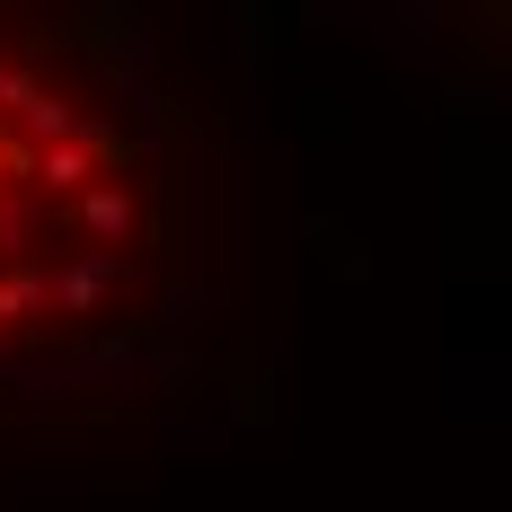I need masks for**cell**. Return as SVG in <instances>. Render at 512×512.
Returning a JSON list of instances; mask_svg holds the SVG:
<instances>
[{
  "instance_id": "7a4b0ae2",
  "label": "cell",
  "mask_w": 512,
  "mask_h": 512,
  "mask_svg": "<svg viewBox=\"0 0 512 512\" xmlns=\"http://www.w3.org/2000/svg\"><path fill=\"white\" fill-rule=\"evenodd\" d=\"M80 221H89V230H133V195H115V186H98V195H89V204H80Z\"/></svg>"
},
{
  "instance_id": "6da1fadb",
  "label": "cell",
  "mask_w": 512,
  "mask_h": 512,
  "mask_svg": "<svg viewBox=\"0 0 512 512\" xmlns=\"http://www.w3.org/2000/svg\"><path fill=\"white\" fill-rule=\"evenodd\" d=\"M36 177H45V186H80V177H89V142H80V133H71V142H45V151H36Z\"/></svg>"
}]
</instances>
